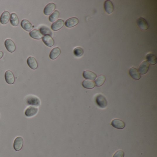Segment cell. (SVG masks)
Masks as SVG:
<instances>
[{"mask_svg":"<svg viewBox=\"0 0 157 157\" xmlns=\"http://www.w3.org/2000/svg\"><path fill=\"white\" fill-rule=\"evenodd\" d=\"M95 101L97 105L100 108H105L106 107L107 105V101L105 97L102 94H98L96 97L95 98Z\"/></svg>","mask_w":157,"mask_h":157,"instance_id":"cell-1","label":"cell"},{"mask_svg":"<svg viewBox=\"0 0 157 157\" xmlns=\"http://www.w3.org/2000/svg\"><path fill=\"white\" fill-rule=\"evenodd\" d=\"M26 102L29 105L36 106H39L41 104L39 98L32 95H30L27 98Z\"/></svg>","mask_w":157,"mask_h":157,"instance_id":"cell-2","label":"cell"},{"mask_svg":"<svg viewBox=\"0 0 157 157\" xmlns=\"http://www.w3.org/2000/svg\"><path fill=\"white\" fill-rule=\"evenodd\" d=\"M24 140L21 137H18L15 139L13 142V148L16 151L20 150L23 147Z\"/></svg>","mask_w":157,"mask_h":157,"instance_id":"cell-3","label":"cell"},{"mask_svg":"<svg viewBox=\"0 0 157 157\" xmlns=\"http://www.w3.org/2000/svg\"><path fill=\"white\" fill-rule=\"evenodd\" d=\"M5 46L8 52L10 53L15 51L16 46L14 42L10 39H8L5 41Z\"/></svg>","mask_w":157,"mask_h":157,"instance_id":"cell-4","label":"cell"},{"mask_svg":"<svg viewBox=\"0 0 157 157\" xmlns=\"http://www.w3.org/2000/svg\"><path fill=\"white\" fill-rule=\"evenodd\" d=\"M5 78L6 82L9 84H13L15 81L13 73L10 70H7L5 74Z\"/></svg>","mask_w":157,"mask_h":157,"instance_id":"cell-5","label":"cell"},{"mask_svg":"<svg viewBox=\"0 0 157 157\" xmlns=\"http://www.w3.org/2000/svg\"><path fill=\"white\" fill-rule=\"evenodd\" d=\"M137 24L140 28L142 30H146L149 29V24L145 19L143 18H139L137 20Z\"/></svg>","mask_w":157,"mask_h":157,"instance_id":"cell-6","label":"cell"},{"mask_svg":"<svg viewBox=\"0 0 157 157\" xmlns=\"http://www.w3.org/2000/svg\"><path fill=\"white\" fill-rule=\"evenodd\" d=\"M38 111V108L37 107H34V106H30L25 110V115L26 117L29 118L32 117L37 113Z\"/></svg>","mask_w":157,"mask_h":157,"instance_id":"cell-7","label":"cell"},{"mask_svg":"<svg viewBox=\"0 0 157 157\" xmlns=\"http://www.w3.org/2000/svg\"><path fill=\"white\" fill-rule=\"evenodd\" d=\"M111 125L114 128L120 130L124 129L125 126V123L118 119H113L111 122Z\"/></svg>","mask_w":157,"mask_h":157,"instance_id":"cell-8","label":"cell"},{"mask_svg":"<svg viewBox=\"0 0 157 157\" xmlns=\"http://www.w3.org/2000/svg\"><path fill=\"white\" fill-rule=\"evenodd\" d=\"M149 68V64L146 61H144L139 66L138 72L142 75H144L147 73Z\"/></svg>","mask_w":157,"mask_h":157,"instance_id":"cell-9","label":"cell"},{"mask_svg":"<svg viewBox=\"0 0 157 157\" xmlns=\"http://www.w3.org/2000/svg\"><path fill=\"white\" fill-rule=\"evenodd\" d=\"M64 25V21L62 20L59 19L56 21L51 25V29L54 31H57L62 28Z\"/></svg>","mask_w":157,"mask_h":157,"instance_id":"cell-10","label":"cell"},{"mask_svg":"<svg viewBox=\"0 0 157 157\" xmlns=\"http://www.w3.org/2000/svg\"><path fill=\"white\" fill-rule=\"evenodd\" d=\"M56 6L54 3H50L48 4L44 9V14L46 15H49L53 13V12L55 10Z\"/></svg>","mask_w":157,"mask_h":157,"instance_id":"cell-11","label":"cell"},{"mask_svg":"<svg viewBox=\"0 0 157 157\" xmlns=\"http://www.w3.org/2000/svg\"><path fill=\"white\" fill-rule=\"evenodd\" d=\"M129 74L131 76L132 78L134 80H139L141 78V76L140 73L138 72L137 69L134 67H132L129 70Z\"/></svg>","mask_w":157,"mask_h":157,"instance_id":"cell-12","label":"cell"},{"mask_svg":"<svg viewBox=\"0 0 157 157\" xmlns=\"http://www.w3.org/2000/svg\"><path fill=\"white\" fill-rule=\"evenodd\" d=\"M79 22L78 18H72L66 20L65 22V25L68 28H72L76 26Z\"/></svg>","mask_w":157,"mask_h":157,"instance_id":"cell-13","label":"cell"},{"mask_svg":"<svg viewBox=\"0 0 157 157\" xmlns=\"http://www.w3.org/2000/svg\"><path fill=\"white\" fill-rule=\"evenodd\" d=\"M42 40L44 44L48 47H51L54 45V42L51 36L46 35L42 37Z\"/></svg>","mask_w":157,"mask_h":157,"instance_id":"cell-14","label":"cell"},{"mask_svg":"<svg viewBox=\"0 0 157 157\" xmlns=\"http://www.w3.org/2000/svg\"><path fill=\"white\" fill-rule=\"evenodd\" d=\"M27 63L28 66L32 70H36L38 67V64L37 61L33 57H29L27 58Z\"/></svg>","mask_w":157,"mask_h":157,"instance_id":"cell-15","label":"cell"},{"mask_svg":"<svg viewBox=\"0 0 157 157\" xmlns=\"http://www.w3.org/2000/svg\"><path fill=\"white\" fill-rule=\"evenodd\" d=\"M10 14L8 11H5L0 17V22L2 25H6L10 20Z\"/></svg>","mask_w":157,"mask_h":157,"instance_id":"cell-16","label":"cell"},{"mask_svg":"<svg viewBox=\"0 0 157 157\" xmlns=\"http://www.w3.org/2000/svg\"><path fill=\"white\" fill-rule=\"evenodd\" d=\"M21 26L27 32H31L32 30L33 26L32 24L26 20H24L21 22Z\"/></svg>","mask_w":157,"mask_h":157,"instance_id":"cell-17","label":"cell"},{"mask_svg":"<svg viewBox=\"0 0 157 157\" xmlns=\"http://www.w3.org/2000/svg\"><path fill=\"white\" fill-rule=\"evenodd\" d=\"M83 76L87 80H94L96 78L97 76L93 72L89 70H86L83 73Z\"/></svg>","mask_w":157,"mask_h":157,"instance_id":"cell-18","label":"cell"},{"mask_svg":"<svg viewBox=\"0 0 157 157\" xmlns=\"http://www.w3.org/2000/svg\"><path fill=\"white\" fill-rule=\"evenodd\" d=\"M104 8L106 12L108 14H111L114 10L113 5L110 1H106L104 4Z\"/></svg>","mask_w":157,"mask_h":157,"instance_id":"cell-19","label":"cell"},{"mask_svg":"<svg viewBox=\"0 0 157 157\" xmlns=\"http://www.w3.org/2000/svg\"><path fill=\"white\" fill-rule=\"evenodd\" d=\"M61 53V50L60 48H55L52 49L49 54V57L51 60H55L57 58Z\"/></svg>","mask_w":157,"mask_h":157,"instance_id":"cell-20","label":"cell"},{"mask_svg":"<svg viewBox=\"0 0 157 157\" xmlns=\"http://www.w3.org/2000/svg\"><path fill=\"white\" fill-rule=\"evenodd\" d=\"M30 36L31 37L36 40H40L43 37V35L39 30H34L30 32L29 33Z\"/></svg>","mask_w":157,"mask_h":157,"instance_id":"cell-21","label":"cell"},{"mask_svg":"<svg viewBox=\"0 0 157 157\" xmlns=\"http://www.w3.org/2000/svg\"><path fill=\"white\" fill-rule=\"evenodd\" d=\"M146 61L151 65H155L157 63V58L155 56V55L152 54H149L146 55Z\"/></svg>","mask_w":157,"mask_h":157,"instance_id":"cell-22","label":"cell"},{"mask_svg":"<svg viewBox=\"0 0 157 157\" xmlns=\"http://www.w3.org/2000/svg\"><path fill=\"white\" fill-rule=\"evenodd\" d=\"M82 85L84 88L87 89H93L95 87L94 82L89 80H85L82 82Z\"/></svg>","mask_w":157,"mask_h":157,"instance_id":"cell-23","label":"cell"},{"mask_svg":"<svg viewBox=\"0 0 157 157\" xmlns=\"http://www.w3.org/2000/svg\"><path fill=\"white\" fill-rule=\"evenodd\" d=\"M10 22L13 26H17L19 24V20L16 13H12L10 15Z\"/></svg>","mask_w":157,"mask_h":157,"instance_id":"cell-24","label":"cell"},{"mask_svg":"<svg viewBox=\"0 0 157 157\" xmlns=\"http://www.w3.org/2000/svg\"><path fill=\"white\" fill-rule=\"evenodd\" d=\"M106 81L105 76L103 75H101L97 77V79L95 81V84L97 87H100L102 86Z\"/></svg>","mask_w":157,"mask_h":157,"instance_id":"cell-25","label":"cell"},{"mask_svg":"<svg viewBox=\"0 0 157 157\" xmlns=\"http://www.w3.org/2000/svg\"><path fill=\"white\" fill-rule=\"evenodd\" d=\"M39 31L42 35H49L50 36L52 35L51 30L47 26H42L39 29Z\"/></svg>","mask_w":157,"mask_h":157,"instance_id":"cell-26","label":"cell"},{"mask_svg":"<svg viewBox=\"0 0 157 157\" xmlns=\"http://www.w3.org/2000/svg\"><path fill=\"white\" fill-rule=\"evenodd\" d=\"M60 15V13L58 11L55 10L49 17V20L51 22H55L57 20Z\"/></svg>","mask_w":157,"mask_h":157,"instance_id":"cell-27","label":"cell"},{"mask_svg":"<svg viewBox=\"0 0 157 157\" xmlns=\"http://www.w3.org/2000/svg\"><path fill=\"white\" fill-rule=\"evenodd\" d=\"M84 51L83 49L80 47H77L73 50L74 55L77 57H80L84 54Z\"/></svg>","mask_w":157,"mask_h":157,"instance_id":"cell-28","label":"cell"},{"mask_svg":"<svg viewBox=\"0 0 157 157\" xmlns=\"http://www.w3.org/2000/svg\"><path fill=\"white\" fill-rule=\"evenodd\" d=\"M125 156V153L124 151L122 150L117 151V152L114 154L113 157H124Z\"/></svg>","mask_w":157,"mask_h":157,"instance_id":"cell-29","label":"cell"},{"mask_svg":"<svg viewBox=\"0 0 157 157\" xmlns=\"http://www.w3.org/2000/svg\"><path fill=\"white\" fill-rule=\"evenodd\" d=\"M4 56V53L2 51H0V59L2 57V56Z\"/></svg>","mask_w":157,"mask_h":157,"instance_id":"cell-30","label":"cell"}]
</instances>
